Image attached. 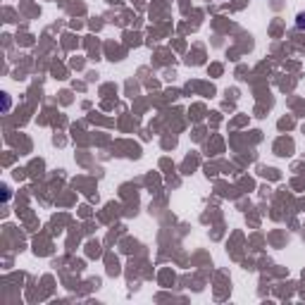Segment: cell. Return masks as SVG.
<instances>
[{
    "mask_svg": "<svg viewBox=\"0 0 305 305\" xmlns=\"http://www.w3.org/2000/svg\"><path fill=\"white\" fill-rule=\"evenodd\" d=\"M296 26L298 29H305V12H300V15L296 17Z\"/></svg>",
    "mask_w": 305,
    "mask_h": 305,
    "instance_id": "cell-1",
    "label": "cell"
}]
</instances>
